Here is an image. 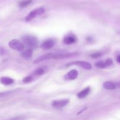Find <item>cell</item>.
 <instances>
[{
    "mask_svg": "<svg viewBox=\"0 0 120 120\" xmlns=\"http://www.w3.org/2000/svg\"><path fill=\"white\" fill-rule=\"evenodd\" d=\"M0 82L4 85H10L14 83V80L7 77H2L0 79Z\"/></svg>",
    "mask_w": 120,
    "mask_h": 120,
    "instance_id": "obj_9",
    "label": "cell"
},
{
    "mask_svg": "<svg viewBox=\"0 0 120 120\" xmlns=\"http://www.w3.org/2000/svg\"><path fill=\"white\" fill-rule=\"evenodd\" d=\"M54 45H55V42L53 40H47L41 45V48H42L43 49H49L52 48Z\"/></svg>",
    "mask_w": 120,
    "mask_h": 120,
    "instance_id": "obj_7",
    "label": "cell"
},
{
    "mask_svg": "<svg viewBox=\"0 0 120 120\" xmlns=\"http://www.w3.org/2000/svg\"><path fill=\"white\" fill-rule=\"evenodd\" d=\"M32 0H23V1H21L19 4V6L22 8L23 7H26V6H28V5L30 4L32 2Z\"/></svg>",
    "mask_w": 120,
    "mask_h": 120,
    "instance_id": "obj_15",
    "label": "cell"
},
{
    "mask_svg": "<svg viewBox=\"0 0 120 120\" xmlns=\"http://www.w3.org/2000/svg\"><path fill=\"white\" fill-rule=\"evenodd\" d=\"M103 87L104 89L107 90H114L116 89V85L113 83L110 82H107L103 84Z\"/></svg>",
    "mask_w": 120,
    "mask_h": 120,
    "instance_id": "obj_12",
    "label": "cell"
},
{
    "mask_svg": "<svg viewBox=\"0 0 120 120\" xmlns=\"http://www.w3.org/2000/svg\"><path fill=\"white\" fill-rule=\"evenodd\" d=\"M8 45L11 49L15 50H18V51H22L24 48L23 45L20 41L16 39H13L9 41Z\"/></svg>",
    "mask_w": 120,
    "mask_h": 120,
    "instance_id": "obj_3",
    "label": "cell"
},
{
    "mask_svg": "<svg viewBox=\"0 0 120 120\" xmlns=\"http://www.w3.org/2000/svg\"><path fill=\"white\" fill-rule=\"evenodd\" d=\"M21 55L23 58L26 59H29L32 55V50L31 49H28V50H25L21 53Z\"/></svg>",
    "mask_w": 120,
    "mask_h": 120,
    "instance_id": "obj_11",
    "label": "cell"
},
{
    "mask_svg": "<svg viewBox=\"0 0 120 120\" xmlns=\"http://www.w3.org/2000/svg\"><path fill=\"white\" fill-rule=\"evenodd\" d=\"M75 41H76V39L74 36H67L64 39V43L67 45L72 44V43H75Z\"/></svg>",
    "mask_w": 120,
    "mask_h": 120,
    "instance_id": "obj_13",
    "label": "cell"
},
{
    "mask_svg": "<svg viewBox=\"0 0 120 120\" xmlns=\"http://www.w3.org/2000/svg\"><path fill=\"white\" fill-rule=\"evenodd\" d=\"M32 78L31 76H28V77H25V78H24L23 79V82H24V83H29V82H30V81L32 80Z\"/></svg>",
    "mask_w": 120,
    "mask_h": 120,
    "instance_id": "obj_19",
    "label": "cell"
},
{
    "mask_svg": "<svg viewBox=\"0 0 120 120\" xmlns=\"http://www.w3.org/2000/svg\"><path fill=\"white\" fill-rule=\"evenodd\" d=\"M91 56V57H93V58L97 59L100 57L101 56H102V54L101 53H95L92 54Z\"/></svg>",
    "mask_w": 120,
    "mask_h": 120,
    "instance_id": "obj_18",
    "label": "cell"
},
{
    "mask_svg": "<svg viewBox=\"0 0 120 120\" xmlns=\"http://www.w3.org/2000/svg\"><path fill=\"white\" fill-rule=\"evenodd\" d=\"M45 12V9L43 8H38V9H35V10L32 11L30 12L25 18V21L27 22H29V21H31L32 19H34V18L36 17L37 15H42V14Z\"/></svg>",
    "mask_w": 120,
    "mask_h": 120,
    "instance_id": "obj_2",
    "label": "cell"
},
{
    "mask_svg": "<svg viewBox=\"0 0 120 120\" xmlns=\"http://www.w3.org/2000/svg\"><path fill=\"white\" fill-rule=\"evenodd\" d=\"M23 43L30 49H34L38 45V39L36 37L31 35H26L22 38Z\"/></svg>",
    "mask_w": 120,
    "mask_h": 120,
    "instance_id": "obj_1",
    "label": "cell"
},
{
    "mask_svg": "<svg viewBox=\"0 0 120 120\" xmlns=\"http://www.w3.org/2000/svg\"><path fill=\"white\" fill-rule=\"evenodd\" d=\"M77 53H73L64 54V55H55V57H54V59H59L66 58V57H71V56H74V55H77Z\"/></svg>",
    "mask_w": 120,
    "mask_h": 120,
    "instance_id": "obj_14",
    "label": "cell"
},
{
    "mask_svg": "<svg viewBox=\"0 0 120 120\" xmlns=\"http://www.w3.org/2000/svg\"><path fill=\"white\" fill-rule=\"evenodd\" d=\"M96 66L100 68H101V69H103V68H105L106 67H107V65L106 64V62L105 61L104 62H103V61H100V62H97V63H96Z\"/></svg>",
    "mask_w": 120,
    "mask_h": 120,
    "instance_id": "obj_16",
    "label": "cell"
},
{
    "mask_svg": "<svg viewBox=\"0 0 120 120\" xmlns=\"http://www.w3.org/2000/svg\"><path fill=\"white\" fill-rule=\"evenodd\" d=\"M78 76V71L76 70H72L69 71L66 76V79L70 80L76 79Z\"/></svg>",
    "mask_w": 120,
    "mask_h": 120,
    "instance_id": "obj_8",
    "label": "cell"
},
{
    "mask_svg": "<svg viewBox=\"0 0 120 120\" xmlns=\"http://www.w3.org/2000/svg\"><path fill=\"white\" fill-rule=\"evenodd\" d=\"M118 87H120V83H118Z\"/></svg>",
    "mask_w": 120,
    "mask_h": 120,
    "instance_id": "obj_22",
    "label": "cell"
},
{
    "mask_svg": "<svg viewBox=\"0 0 120 120\" xmlns=\"http://www.w3.org/2000/svg\"><path fill=\"white\" fill-rule=\"evenodd\" d=\"M90 87L86 88L85 89L83 90L82 91H81L80 92H79L77 94V97L79 98H84V97H86L88 94H89V93H90Z\"/></svg>",
    "mask_w": 120,
    "mask_h": 120,
    "instance_id": "obj_10",
    "label": "cell"
},
{
    "mask_svg": "<svg viewBox=\"0 0 120 120\" xmlns=\"http://www.w3.org/2000/svg\"><path fill=\"white\" fill-rule=\"evenodd\" d=\"M54 57H55V55H53L52 53H49L42 55V56H40L38 58L35 59L34 61V64H37V63H40L41 62H43V61L46 60L50 59H54Z\"/></svg>",
    "mask_w": 120,
    "mask_h": 120,
    "instance_id": "obj_4",
    "label": "cell"
},
{
    "mask_svg": "<svg viewBox=\"0 0 120 120\" xmlns=\"http://www.w3.org/2000/svg\"><path fill=\"white\" fill-rule=\"evenodd\" d=\"M117 61L118 62V63H120V55L117 56Z\"/></svg>",
    "mask_w": 120,
    "mask_h": 120,
    "instance_id": "obj_21",
    "label": "cell"
},
{
    "mask_svg": "<svg viewBox=\"0 0 120 120\" xmlns=\"http://www.w3.org/2000/svg\"><path fill=\"white\" fill-rule=\"evenodd\" d=\"M71 64H76L83 69H87V70H89L91 68V65L90 63L86 62H83V61H76V62L69 63V65H71Z\"/></svg>",
    "mask_w": 120,
    "mask_h": 120,
    "instance_id": "obj_5",
    "label": "cell"
},
{
    "mask_svg": "<svg viewBox=\"0 0 120 120\" xmlns=\"http://www.w3.org/2000/svg\"><path fill=\"white\" fill-rule=\"evenodd\" d=\"M9 120H22V118L19 117H15V118H12V119H11Z\"/></svg>",
    "mask_w": 120,
    "mask_h": 120,
    "instance_id": "obj_20",
    "label": "cell"
},
{
    "mask_svg": "<svg viewBox=\"0 0 120 120\" xmlns=\"http://www.w3.org/2000/svg\"><path fill=\"white\" fill-rule=\"evenodd\" d=\"M69 100L63 99L59 100H56L53 101L52 105L54 107L56 108H61L66 106L69 103Z\"/></svg>",
    "mask_w": 120,
    "mask_h": 120,
    "instance_id": "obj_6",
    "label": "cell"
},
{
    "mask_svg": "<svg viewBox=\"0 0 120 120\" xmlns=\"http://www.w3.org/2000/svg\"><path fill=\"white\" fill-rule=\"evenodd\" d=\"M44 73V70H43V69H41V68H39V69H37L35 71V74L36 75H38V76H41V75H42Z\"/></svg>",
    "mask_w": 120,
    "mask_h": 120,
    "instance_id": "obj_17",
    "label": "cell"
}]
</instances>
